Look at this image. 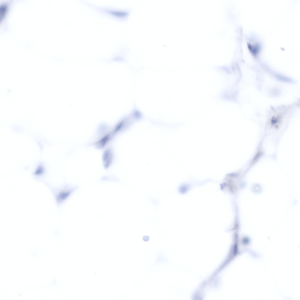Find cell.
Instances as JSON below:
<instances>
[{"label": "cell", "mask_w": 300, "mask_h": 300, "mask_svg": "<svg viewBox=\"0 0 300 300\" xmlns=\"http://www.w3.org/2000/svg\"><path fill=\"white\" fill-rule=\"evenodd\" d=\"M53 194L57 204L60 206L75 190L76 188L64 187L55 188H49Z\"/></svg>", "instance_id": "obj_1"}, {"label": "cell", "mask_w": 300, "mask_h": 300, "mask_svg": "<svg viewBox=\"0 0 300 300\" xmlns=\"http://www.w3.org/2000/svg\"><path fill=\"white\" fill-rule=\"evenodd\" d=\"M112 154L109 150L106 151L104 153L103 156V160L104 164L107 166L110 164L112 158Z\"/></svg>", "instance_id": "obj_3"}, {"label": "cell", "mask_w": 300, "mask_h": 300, "mask_svg": "<svg viewBox=\"0 0 300 300\" xmlns=\"http://www.w3.org/2000/svg\"><path fill=\"white\" fill-rule=\"evenodd\" d=\"M149 237L148 236H144L143 237V240L145 241H149Z\"/></svg>", "instance_id": "obj_4"}, {"label": "cell", "mask_w": 300, "mask_h": 300, "mask_svg": "<svg viewBox=\"0 0 300 300\" xmlns=\"http://www.w3.org/2000/svg\"><path fill=\"white\" fill-rule=\"evenodd\" d=\"M88 4L90 6H92L95 8L97 9L100 11H103L118 17H124L126 16L128 13L127 12L125 11H118L110 10V9H108L96 6L90 4L89 3H88Z\"/></svg>", "instance_id": "obj_2"}]
</instances>
